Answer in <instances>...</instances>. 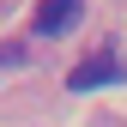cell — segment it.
<instances>
[{"label":"cell","mask_w":127,"mask_h":127,"mask_svg":"<svg viewBox=\"0 0 127 127\" xmlns=\"http://www.w3.org/2000/svg\"><path fill=\"white\" fill-rule=\"evenodd\" d=\"M85 18V0H42L36 6V36H67Z\"/></svg>","instance_id":"obj_2"},{"label":"cell","mask_w":127,"mask_h":127,"mask_svg":"<svg viewBox=\"0 0 127 127\" xmlns=\"http://www.w3.org/2000/svg\"><path fill=\"white\" fill-rule=\"evenodd\" d=\"M97 85H121V61H115L109 42H103L91 61H79V67L67 73V91H97Z\"/></svg>","instance_id":"obj_1"},{"label":"cell","mask_w":127,"mask_h":127,"mask_svg":"<svg viewBox=\"0 0 127 127\" xmlns=\"http://www.w3.org/2000/svg\"><path fill=\"white\" fill-rule=\"evenodd\" d=\"M24 61V42H0V67H18Z\"/></svg>","instance_id":"obj_3"}]
</instances>
